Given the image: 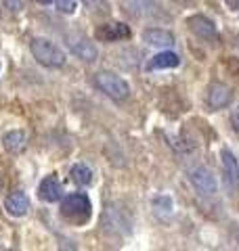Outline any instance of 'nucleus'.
Returning <instances> with one entry per match:
<instances>
[{"label":"nucleus","instance_id":"obj_1","mask_svg":"<svg viewBox=\"0 0 239 251\" xmlns=\"http://www.w3.org/2000/svg\"><path fill=\"white\" fill-rule=\"evenodd\" d=\"M92 214L90 199L84 193H71L61 201V216L71 224H84L89 222Z\"/></svg>","mask_w":239,"mask_h":251},{"label":"nucleus","instance_id":"obj_2","mask_svg":"<svg viewBox=\"0 0 239 251\" xmlns=\"http://www.w3.org/2000/svg\"><path fill=\"white\" fill-rule=\"evenodd\" d=\"M30 50L34 54V59L44 67L55 69V67L65 65V52H63L55 42L46 40V38H34L30 44Z\"/></svg>","mask_w":239,"mask_h":251},{"label":"nucleus","instance_id":"obj_3","mask_svg":"<svg viewBox=\"0 0 239 251\" xmlns=\"http://www.w3.org/2000/svg\"><path fill=\"white\" fill-rule=\"evenodd\" d=\"M94 84L101 92H105L107 97H111L114 100H124L128 99L130 94V86L124 77H120L116 74H109V72H101L94 75Z\"/></svg>","mask_w":239,"mask_h":251},{"label":"nucleus","instance_id":"obj_4","mask_svg":"<svg viewBox=\"0 0 239 251\" xmlns=\"http://www.w3.org/2000/svg\"><path fill=\"white\" fill-rule=\"evenodd\" d=\"M189 180H191V184H193L202 195H214V193H216V188H218L216 176H214L212 172L208 168H204V166L191 168L189 170Z\"/></svg>","mask_w":239,"mask_h":251},{"label":"nucleus","instance_id":"obj_5","mask_svg":"<svg viewBox=\"0 0 239 251\" xmlns=\"http://www.w3.org/2000/svg\"><path fill=\"white\" fill-rule=\"evenodd\" d=\"M187 25L197 38H204V40H216V36H218L214 21L204 17V15H193V17H189Z\"/></svg>","mask_w":239,"mask_h":251},{"label":"nucleus","instance_id":"obj_6","mask_svg":"<svg viewBox=\"0 0 239 251\" xmlns=\"http://www.w3.org/2000/svg\"><path fill=\"white\" fill-rule=\"evenodd\" d=\"M99 40H105V42H116V40H122V38H128L130 36V27L126 25L122 21H111V23H105L97 29Z\"/></svg>","mask_w":239,"mask_h":251},{"label":"nucleus","instance_id":"obj_7","mask_svg":"<svg viewBox=\"0 0 239 251\" xmlns=\"http://www.w3.org/2000/svg\"><path fill=\"white\" fill-rule=\"evenodd\" d=\"M38 197L49 203H57L59 199H63V186L57 180V176H46L38 184Z\"/></svg>","mask_w":239,"mask_h":251},{"label":"nucleus","instance_id":"obj_8","mask_svg":"<svg viewBox=\"0 0 239 251\" xmlns=\"http://www.w3.org/2000/svg\"><path fill=\"white\" fill-rule=\"evenodd\" d=\"M220 163H222V174L229 186H237L239 184V163L235 159V155L231 153V149H222L220 151Z\"/></svg>","mask_w":239,"mask_h":251},{"label":"nucleus","instance_id":"obj_9","mask_svg":"<svg viewBox=\"0 0 239 251\" xmlns=\"http://www.w3.org/2000/svg\"><path fill=\"white\" fill-rule=\"evenodd\" d=\"M208 105L212 109H222V107H227L231 103V99H233V92H231L229 86L225 84H220V82H214L210 84V88H208Z\"/></svg>","mask_w":239,"mask_h":251},{"label":"nucleus","instance_id":"obj_10","mask_svg":"<svg viewBox=\"0 0 239 251\" xmlns=\"http://www.w3.org/2000/svg\"><path fill=\"white\" fill-rule=\"evenodd\" d=\"M4 209H6V214H11L15 218L26 216L28 211H30V199H28V195L23 193V191L11 193L9 197L4 199Z\"/></svg>","mask_w":239,"mask_h":251},{"label":"nucleus","instance_id":"obj_11","mask_svg":"<svg viewBox=\"0 0 239 251\" xmlns=\"http://www.w3.org/2000/svg\"><path fill=\"white\" fill-rule=\"evenodd\" d=\"M67 46H69V50L76 54L78 59H82V61H94L97 59V46H94L90 40H86V38H69V42H67Z\"/></svg>","mask_w":239,"mask_h":251},{"label":"nucleus","instance_id":"obj_12","mask_svg":"<svg viewBox=\"0 0 239 251\" xmlns=\"http://www.w3.org/2000/svg\"><path fill=\"white\" fill-rule=\"evenodd\" d=\"M26 145H28V136L23 134L21 130H11L2 136V147L13 155L21 153L23 149H26Z\"/></svg>","mask_w":239,"mask_h":251},{"label":"nucleus","instance_id":"obj_13","mask_svg":"<svg viewBox=\"0 0 239 251\" xmlns=\"http://www.w3.org/2000/svg\"><path fill=\"white\" fill-rule=\"evenodd\" d=\"M143 40L151 46H162V49H168L174 44V36L166 29H145L143 31Z\"/></svg>","mask_w":239,"mask_h":251},{"label":"nucleus","instance_id":"obj_14","mask_svg":"<svg viewBox=\"0 0 239 251\" xmlns=\"http://www.w3.org/2000/svg\"><path fill=\"white\" fill-rule=\"evenodd\" d=\"M180 65V59L177 52H170V50H164V52H157L153 59L149 61V69H172V67H179Z\"/></svg>","mask_w":239,"mask_h":251},{"label":"nucleus","instance_id":"obj_15","mask_svg":"<svg viewBox=\"0 0 239 251\" xmlns=\"http://www.w3.org/2000/svg\"><path fill=\"white\" fill-rule=\"evenodd\" d=\"M69 176L78 186H89L92 182V172L89 166H84V163H76V166L69 170Z\"/></svg>","mask_w":239,"mask_h":251},{"label":"nucleus","instance_id":"obj_16","mask_svg":"<svg viewBox=\"0 0 239 251\" xmlns=\"http://www.w3.org/2000/svg\"><path fill=\"white\" fill-rule=\"evenodd\" d=\"M84 6L92 13H99V15H107L109 13V2L107 0H82Z\"/></svg>","mask_w":239,"mask_h":251},{"label":"nucleus","instance_id":"obj_17","mask_svg":"<svg viewBox=\"0 0 239 251\" xmlns=\"http://www.w3.org/2000/svg\"><path fill=\"white\" fill-rule=\"evenodd\" d=\"M55 4H57V11L65 13V15L76 13V2L74 0H55Z\"/></svg>","mask_w":239,"mask_h":251},{"label":"nucleus","instance_id":"obj_18","mask_svg":"<svg viewBox=\"0 0 239 251\" xmlns=\"http://www.w3.org/2000/svg\"><path fill=\"white\" fill-rule=\"evenodd\" d=\"M231 124H233V128L239 132V107H235L233 113H231Z\"/></svg>","mask_w":239,"mask_h":251},{"label":"nucleus","instance_id":"obj_19","mask_svg":"<svg viewBox=\"0 0 239 251\" xmlns=\"http://www.w3.org/2000/svg\"><path fill=\"white\" fill-rule=\"evenodd\" d=\"M4 4L9 6V9L13 11V13H17V11H21V2L19 0H4Z\"/></svg>","mask_w":239,"mask_h":251},{"label":"nucleus","instance_id":"obj_20","mask_svg":"<svg viewBox=\"0 0 239 251\" xmlns=\"http://www.w3.org/2000/svg\"><path fill=\"white\" fill-rule=\"evenodd\" d=\"M225 4L229 6L231 11H237L239 9V0H225Z\"/></svg>","mask_w":239,"mask_h":251},{"label":"nucleus","instance_id":"obj_21","mask_svg":"<svg viewBox=\"0 0 239 251\" xmlns=\"http://www.w3.org/2000/svg\"><path fill=\"white\" fill-rule=\"evenodd\" d=\"M38 2H42V4H49V2H51V0H38Z\"/></svg>","mask_w":239,"mask_h":251}]
</instances>
